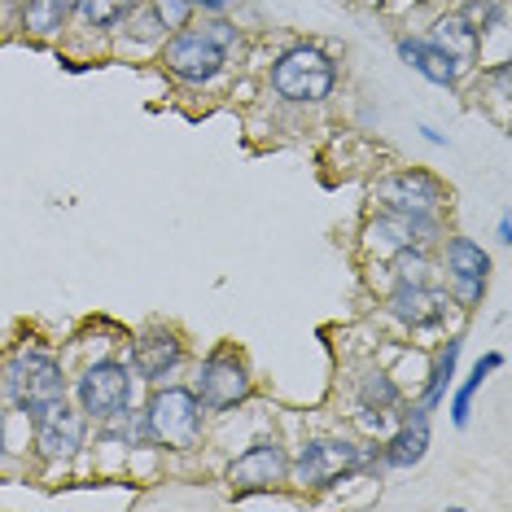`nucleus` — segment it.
Returning <instances> with one entry per match:
<instances>
[{"mask_svg":"<svg viewBox=\"0 0 512 512\" xmlns=\"http://www.w3.org/2000/svg\"><path fill=\"white\" fill-rule=\"evenodd\" d=\"M9 399H14L22 412L40 416L44 407L62 403L66 399V377L62 368H57V359L31 351V355H18L14 364H9Z\"/></svg>","mask_w":512,"mask_h":512,"instance_id":"f257e3e1","label":"nucleus"},{"mask_svg":"<svg viewBox=\"0 0 512 512\" xmlns=\"http://www.w3.org/2000/svg\"><path fill=\"white\" fill-rule=\"evenodd\" d=\"M333 62L320 49H289L272 66V88L285 101H320L333 92Z\"/></svg>","mask_w":512,"mask_h":512,"instance_id":"f03ea898","label":"nucleus"},{"mask_svg":"<svg viewBox=\"0 0 512 512\" xmlns=\"http://www.w3.org/2000/svg\"><path fill=\"white\" fill-rule=\"evenodd\" d=\"M149 429L167 447H193L202 434V403L193 390H158L149 403Z\"/></svg>","mask_w":512,"mask_h":512,"instance_id":"7ed1b4c3","label":"nucleus"},{"mask_svg":"<svg viewBox=\"0 0 512 512\" xmlns=\"http://www.w3.org/2000/svg\"><path fill=\"white\" fill-rule=\"evenodd\" d=\"M364 464V451L355 442H342V438H316L298 451V482L302 486H333L337 477L355 473Z\"/></svg>","mask_w":512,"mask_h":512,"instance_id":"20e7f679","label":"nucleus"},{"mask_svg":"<svg viewBox=\"0 0 512 512\" xmlns=\"http://www.w3.org/2000/svg\"><path fill=\"white\" fill-rule=\"evenodd\" d=\"M162 62H167V71L184 79V84H206V79H215L219 66H224V49L206 40L202 31H180V36L162 49Z\"/></svg>","mask_w":512,"mask_h":512,"instance_id":"39448f33","label":"nucleus"},{"mask_svg":"<svg viewBox=\"0 0 512 512\" xmlns=\"http://www.w3.org/2000/svg\"><path fill=\"white\" fill-rule=\"evenodd\" d=\"M31 421H36V447L49 464H66L79 447H84V412H71L66 399L44 407V412L31 416Z\"/></svg>","mask_w":512,"mask_h":512,"instance_id":"423d86ee","label":"nucleus"},{"mask_svg":"<svg viewBox=\"0 0 512 512\" xmlns=\"http://www.w3.org/2000/svg\"><path fill=\"white\" fill-rule=\"evenodd\" d=\"M127 394H132V377H127L123 364H92L84 377H79V403H84L88 416L97 421H110L127 407Z\"/></svg>","mask_w":512,"mask_h":512,"instance_id":"0eeeda50","label":"nucleus"},{"mask_svg":"<svg viewBox=\"0 0 512 512\" xmlns=\"http://www.w3.org/2000/svg\"><path fill=\"white\" fill-rule=\"evenodd\" d=\"M289 473V456L276 442H259V447H250L241 460H232L228 469V482H232V495H254V491H272V486H281Z\"/></svg>","mask_w":512,"mask_h":512,"instance_id":"6e6552de","label":"nucleus"},{"mask_svg":"<svg viewBox=\"0 0 512 512\" xmlns=\"http://www.w3.org/2000/svg\"><path fill=\"white\" fill-rule=\"evenodd\" d=\"M486 272H491V259H486V250L473 246L469 237H456L447 246V281H451V294H456L460 307H477V302H482Z\"/></svg>","mask_w":512,"mask_h":512,"instance_id":"1a4fd4ad","label":"nucleus"},{"mask_svg":"<svg viewBox=\"0 0 512 512\" xmlns=\"http://www.w3.org/2000/svg\"><path fill=\"white\" fill-rule=\"evenodd\" d=\"M377 197L390 206V211L425 215V211H434V206L447 202V189H442V180H434L429 171H399V176L377 184Z\"/></svg>","mask_w":512,"mask_h":512,"instance_id":"9d476101","label":"nucleus"},{"mask_svg":"<svg viewBox=\"0 0 512 512\" xmlns=\"http://www.w3.org/2000/svg\"><path fill=\"white\" fill-rule=\"evenodd\" d=\"M197 394H202V403L215 407V412L237 407L241 399H250V372H246V364H241V359H232V355H211L202 364Z\"/></svg>","mask_w":512,"mask_h":512,"instance_id":"9b49d317","label":"nucleus"},{"mask_svg":"<svg viewBox=\"0 0 512 512\" xmlns=\"http://www.w3.org/2000/svg\"><path fill=\"white\" fill-rule=\"evenodd\" d=\"M434 232V219L429 215H407V211H390L381 215L377 224H368V250L377 254H394V250H412L429 241Z\"/></svg>","mask_w":512,"mask_h":512,"instance_id":"f8f14e48","label":"nucleus"},{"mask_svg":"<svg viewBox=\"0 0 512 512\" xmlns=\"http://www.w3.org/2000/svg\"><path fill=\"white\" fill-rule=\"evenodd\" d=\"M390 307H394V316L403 324H412V329H425V324H438L447 316V298L434 294L429 285H399Z\"/></svg>","mask_w":512,"mask_h":512,"instance_id":"ddd939ff","label":"nucleus"},{"mask_svg":"<svg viewBox=\"0 0 512 512\" xmlns=\"http://www.w3.org/2000/svg\"><path fill=\"white\" fill-rule=\"evenodd\" d=\"M180 355H184V346L171 333H145L141 342H136L132 364H136V372H141L145 381H158V377H167V372L180 364Z\"/></svg>","mask_w":512,"mask_h":512,"instance_id":"4468645a","label":"nucleus"},{"mask_svg":"<svg viewBox=\"0 0 512 512\" xmlns=\"http://www.w3.org/2000/svg\"><path fill=\"white\" fill-rule=\"evenodd\" d=\"M399 57L407 66H416L429 84H456V75H460V62L451 53H442L438 44H421V40H399Z\"/></svg>","mask_w":512,"mask_h":512,"instance_id":"2eb2a0df","label":"nucleus"},{"mask_svg":"<svg viewBox=\"0 0 512 512\" xmlns=\"http://www.w3.org/2000/svg\"><path fill=\"white\" fill-rule=\"evenodd\" d=\"M434 44L442 53H451L456 62H473L477 57V31L464 22V14H447L434 22Z\"/></svg>","mask_w":512,"mask_h":512,"instance_id":"dca6fc26","label":"nucleus"},{"mask_svg":"<svg viewBox=\"0 0 512 512\" xmlns=\"http://www.w3.org/2000/svg\"><path fill=\"white\" fill-rule=\"evenodd\" d=\"M425 447H429V421H425V407L412 416V425L399 429L394 434V442L386 447V464H394V469H407V464H416L425 456Z\"/></svg>","mask_w":512,"mask_h":512,"instance_id":"f3484780","label":"nucleus"},{"mask_svg":"<svg viewBox=\"0 0 512 512\" xmlns=\"http://www.w3.org/2000/svg\"><path fill=\"white\" fill-rule=\"evenodd\" d=\"M75 0H22V27L31 31V36H53V31H62L66 14H71Z\"/></svg>","mask_w":512,"mask_h":512,"instance_id":"a211bd4d","label":"nucleus"},{"mask_svg":"<svg viewBox=\"0 0 512 512\" xmlns=\"http://www.w3.org/2000/svg\"><path fill=\"white\" fill-rule=\"evenodd\" d=\"M136 9V0H75V14L84 18V27H114Z\"/></svg>","mask_w":512,"mask_h":512,"instance_id":"6ab92c4d","label":"nucleus"},{"mask_svg":"<svg viewBox=\"0 0 512 512\" xmlns=\"http://www.w3.org/2000/svg\"><path fill=\"white\" fill-rule=\"evenodd\" d=\"M499 364H504V359H499V355H486V359H477L473 377L464 381V390L456 394V407H451V421H456V425H469V399L477 394V386H482V381H486V372H495Z\"/></svg>","mask_w":512,"mask_h":512,"instance_id":"aec40b11","label":"nucleus"},{"mask_svg":"<svg viewBox=\"0 0 512 512\" xmlns=\"http://www.w3.org/2000/svg\"><path fill=\"white\" fill-rule=\"evenodd\" d=\"M456 359H460V342H447V351H442L438 359V368H434V386H429V399H425V412L442 399V390H447V381H451V372H456Z\"/></svg>","mask_w":512,"mask_h":512,"instance_id":"412c9836","label":"nucleus"},{"mask_svg":"<svg viewBox=\"0 0 512 512\" xmlns=\"http://www.w3.org/2000/svg\"><path fill=\"white\" fill-rule=\"evenodd\" d=\"M364 403H368V407L377 403V412H386V407L399 403V390H394V381H390V377H381V372H377V377H368V381H364Z\"/></svg>","mask_w":512,"mask_h":512,"instance_id":"4be33fe9","label":"nucleus"},{"mask_svg":"<svg viewBox=\"0 0 512 512\" xmlns=\"http://www.w3.org/2000/svg\"><path fill=\"white\" fill-rule=\"evenodd\" d=\"M132 40H141V44H149V40H158L162 36V18H158V9H132Z\"/></svg>","mask_w":512,"mask_h":512,"instance_id":"5701e85b","label":"nucleus"},{"mask_svg":"<svg viewBox=\"0 0 512 512\" xmlns=\"http://www.w3.org/2000/svg\"><path fill=\"white\" fill-rule=\"evenodd\" d=\"M394 272H399V285H425L429 263L421 259V254H407V250H399V263H394Z\"/></svg>","mask_w":512,"mask_h":512,"instance_id":"b1692460","label":"nucleus"},{"mask_svg":"<svg viewBox=\"0 0 512 512\" xmlns=\"http://www.w3.org/2000/svg\"><path fill=\"white\" fill-rule=\"evenodd\" d=\"M158 18H162V27H184L193 14V0H158Z\"/></svg>","mask_w":512,"mask_h":512,"instance_id":"393cba45","label":"nucleus"},{"mask_svg":"<svg viewBox=\"0 0 512 512\" xmlns=\"http://www.w3.org/2000/svg\"><path fill=\"white\" fill-rule=\"evenodd\" d=\"M110 438H123V442H154V429H149V416H132V421H123L119 429H110Z\"/></svg>","mask_w":512,"mask_h":512,"instance_id":"a878e982","label":"nucleus"},{"mask_svg":"<svg viewBox=\"0 0 512 512\" xmlns=\"http://www.w3.org/2000/svg\"><path fill=\"white\" fill-rule=\"evenodd\" d=\"M202 36L211 40V44H219V49H228V44L237 40V27H232V22H224V18H215V22H206V27H202Z\"/></svg>","mask_w":512,"mask_h":512,"instance_id":"bb28decb","label":"nucleus"},{"mask_svg":"<svg viewBox=\"0 0 512 512\" xmlns=\"http://www.w3.org/2000/svg\"><path fill=\"white\" fill-rule=\"evenodd\" d=\"M202 5H211V9H219V5H228V0H202Z\"/></svg>","mask_w":512,"mask_h":512,"instance_id":"cd10ccee","label":"nucleus"},{"mask_svg":"<svg viewBox=\"0 0 512 512\" xmlns=\"http://www.w3.org/2000/svg\"><path fill=\"white\" fill-rule=\"evenodd\" d=\"M0 442H5V438H0Z\"/></svg>","mask_w":512,"mask_h":512,"instance_id":"c85d7f7f","label":"nucleus"}]
</instances>
